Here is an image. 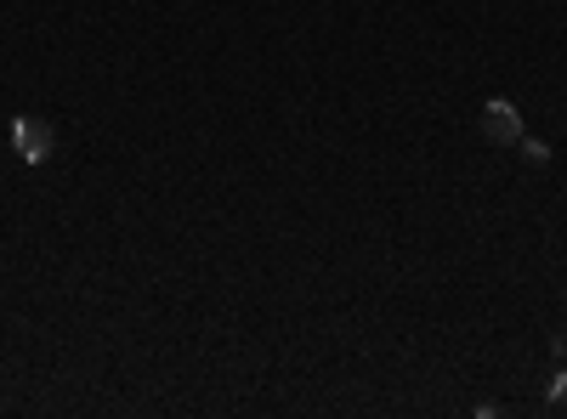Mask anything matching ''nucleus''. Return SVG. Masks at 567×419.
Listing matches in <instances>:
<instances>
[{
  "instance_id": "20e7f679",
  "label": "nucleus",
  "mask_w": 567,
  "mask_h": 419,
  "mask_svg": "<svg viewBox=\"0 0 567 419\" xmlns=\"http://www.w3.org/2000/svg\"><path fill=\"white\" fill-rule=\"evenodd\" d=\"M545 402H550V408H567V368H556V375H550V386H545Z\"/></svg>"
},
{
  "instance_id": "f03ea898",
  "label": "nucleus",
  "mask_w": 567,
  "mask_h": 419,
  "mask_svg": "<svg viewBox=\"0 0 567 419\" xmlns=\"http://www.w3.org/2000/svg\"><path fill=\"white\" fill-rule=\"evenodd\" d=\"M483 136L494 148H516V143H523V114H516L505 97H488L483 103Z\"/></svg>"
},
{
  "instance_id": "7ed1b4c3",
  "label": "nucleus",
  "mask_w": 567,
  "mask_h": 419,
  "mask_svg": "<svg viewBox=\"0 0 567 419\" xmlns=\"http://www.w3.org/2000/svg\"><path fill=\"white\" fill-rule=\"evenodd\" d=\"M516 148H523V159H528V165H550V148L539 143V136H528V130H523V143H516Z\"/></svg>"
},
{
  "instance_id": "39448f33",
  "label": "nucleus",
  "mask_w": 567,
  "mask_h": 419,
  "mask_svg": "<svg viewBox=\"0 0 567 419\" xmlns=\"http://www.w3.org/2000/svg\"><path fill=\"white\" fill-rule=\"evenodd\" d=\"M550 352H556V357L567 363V335H556V341H550Z\"/></svg>"
},
{
  "instance_id": "f257e3e1",
  "label": "nucleus",
  "mask_w": 567,
  "mask_h": 419,
  "mask_svg": "<svg viewBox=\"0 0 567 419\" xmlns=\"http://www.w3.org/2000/svg\"><path fill=\"white\" fill-rule=\"evenodd\" d=\"M12 148H18L23 165H45V159L58 154V130L45 125L40 114H18L12 119Z\"/></svg>"
}]
</instances>
